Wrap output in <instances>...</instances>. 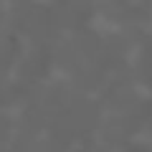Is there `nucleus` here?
<instances>
[]
</instances>
